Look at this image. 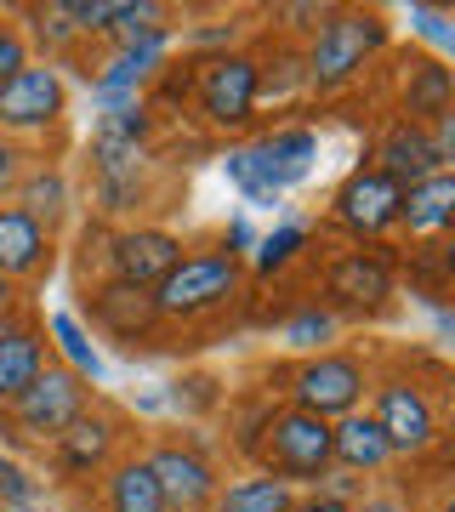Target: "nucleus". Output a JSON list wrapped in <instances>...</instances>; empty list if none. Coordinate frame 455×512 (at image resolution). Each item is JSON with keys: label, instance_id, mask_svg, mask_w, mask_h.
Listing matches in <instances>:
<instances>
[{"label": "nucleus", "instance_id": "obj_1", "mask_svg": "<svg viewBox=\"0 0 455 512\" xmlns=\"http://www.w3.org/2000/svg\"><path fill=\"white\" fill-rule=\"evenodd\" d=\"M393 46V23L376 6H325V18L302 40V80L313 97H342L359 86Z\"/></svg>", "mask_w": 455, "mask_h": 512}, {"label": "nucleus", "instance_id": "obj_2", "mask_svg": "<svg viewBox=\"0 0 455 512\" xmlns=\"http://www.w3.org/2000/svg\"><path fill=\"white\" fill-rule=\"evenodd\" d=\"M245 285H251L245 279V262H234L217 245H188L177 256V268L154 285L160 325H211V319L239 308Z\"/></svg>", "mask_w": 455, "mask_h": 512}, {"label": "nucleus", "instance_id": "obj_3", "mask_svg": "<svg viewBox=\"0 0 455 512\" xmlns=\"http://www.w3.org/2000/svg\"><path fill=\"white\" fill-rule=\"evenodd\" d=\"M364 410L393 444V461H427L444 444V399L416 370H376Z\"/></svg>", "mask_w": 455, "mask_h": 512}, {"label": "nucleus", "instance_id": "obj_4", "mask_svg": "<svg viewBox=\"0 0 455 512\" xmlns=\"http://www.w3.org/2000/svg\"><path fill=\"white\" fill-rule=\"evenodd\" d=\"M399 256L393 245H347V251H330L319 262V296L336 319H376L399 302Z\"/></svg>", "mask_w": 455, "mask_h": 512}, {"label": "nucleus", "instance_id": "obj_5", "mask_svg": "<svg viewBox=\"0 0 455 512\" xmlns=\"http://www.w3.org/2000/svg\"><path fill=\"white\" fill-rule=\"evenodd\" d=\"M194 63V57H188ZM188 103L200 114L205 131H245L262 109V52L251 46H234V52L222 57H200L194 63V86H188Z\"/></svg>", "mask_w": 455, "mask_h": 512}, {"label": "nucleus", "instance_id": "obj_6", "mask_svg": "<svg viewBox=\"0 0 455 512\" xmlns=\"http://www.w3.org/2000/svg\"><path fill=\"white\" fill-rule=\"evenodd\" d=\"M91 399H97V387L80 382L74 370H63V365L52 359V365L40 370L35 382L23 387L18 399L0 410V439L18 444V450H40V456H46V444H52Z\"/></svg>", "mask_w": 455, "mask_h": 512}, {"label": "nucleus", "instance_id": "obj_7", "mask_svg": "<svg viewBox=\"0 0 455 512\" xmlns=\"http://www.w3.org/2000/svg\"><path fill=\"white\" fill-rule=\"evenodd\" d=\"M370 382H376V365L364 353L330 348V353H313V359H296L285 370V404H296V410H308L319 421H342L353 410H364Z\"/></svg>", "mask_w": 455, "mask_h": 512}, {"label": "nucleus", "instance_id": "obj_8", "mask_svg": "<svg viewBox=\"0 0 455 512\" xmlns=\"http://www.w3.org/2000/svg\"><path fill=\"white\" fill-rule=\"evenodd\" d=\"M91 205L114 228L143 222V211L154 205V148L91 131Z\"/></svg>", "mask_w": 455, "mask_h": 512}, {"label": "nucleus", "instance_id": "obj_9", "mask_svg": "<svg viewBox=\"0 0 455 512\" xmlns=\"http://www.w3.org/2000/svg\"><path fill=\"white\" fill-rule=\"evenodd\" d=\"M256 467L296 484V490H313L330 473V421L308 416L296 404H273L262 444H256Z\"/></svg>", "mask_w": 455, "mask_h": 512}, {"label": "nucleus", "instance_id": "obj_10", "mask_svg": "<svg viewBox=\"0 0 455 512\" xmlns=\"http://www.w3.org/2000/svg\"><path fill=\"white\" fill-rule=\"evenodd\" d=\"M131 450V433H126V416L109 410V404L91 399L80 416L46 444V461H52V473L63 484H97V478L109 473L114 461Z\"/></svg>", "mask_w": 455, "mask_h": 512}, {"label": "nucleus", "instance_id": "obj_11", "mask_svg": "<svg viewBox=\"0 0 455 512\" xmlns=\"http://www.w3.org/2000/svg\"><path fill=\"white\" fill-rule=\"evenodd\" d=\"M143 461L165 495V512H211L222 473L200 433H160V439L143 444Z\"/></svg>", "mask_w": 455, "mask_h": 512}, {"label": "nucleus", "instance_id": "obj_12", "mask_svg": "<svg viewBox=\"0 0 455 512\" xmlns=\"http://www.w3.org/2000/svg\"><path fill=\"white\" fill-rule=\"evenodd\" d=\"M69 120V80L57 63L29 57L6 86H0V137L29 143V137H52Z\"/></svg>", "mask_w": 455, "mask_h": 512}, {"label": "nucleus", "instance_id": "obj_13", "mask_svg": "<svg viewBox=\"0 0 455 512\" xmlns=\"http://www.w3.org/2000/svg\"><path fill=\"white\" fill-rule=\"evenodd\" d=\"M399 194L404 188L393 183V177H382L376 165L359 160L342 183H336L325 222L336 234H347L353 245H382L387 234H399Z\"/></svg>", "mask_w": 455, "mask_h": 512}, {"label": "nucleus", "instance_id": "obj_14", "mask_svg": "<svg viewBox=\"0 0 455 512\" xmlns=\"http://www.w3.org/2000/svg\"><path fill=\"white\" fill-rule=\"evenodd\" d=\"M80 325L91 336H103L114 342L120 353H137L154 348V336H160V308H154V291H137V285H114V279H91L86 291H80Z\"/></svg>", "mask_w": 455, "mask_h": 512}, {"label": "nucleus", "instance_id": "obj_15", "mask_svg": "<svg viewBox=\"0 0 455 512\" xmlns=\"http://www.w3.org/2000/svg\"><path fill=\"white\" fill-rule=\"evenodd\" d=\"M188 251V239L160 228V222H126V228H109L103 234V251H97V279H114V285H137V291H154L177 256Z\"/></svg>", "mask_w": 455, "mask_h": 512}, {"label": "nucleus", "instance_id": "obj_16", "mask_svg": "<svg viewBox=\"0 0 455 512\" xmlns=\"http://www.w3.org/2000/svg\"><path fill=\"white\" fill-rule=\"evenodd\" d=\"M387 120H410V126H433L455 114V69L433 52H399L387 69Z\"/></svg>", "mask_w": 455, "mask_h": 512}, {"label": "nucleus", "instance_id": "obj_17", "mask_svg": "<svg viewBox=\"0 0 455 512\" xmlns=\"http://www.w3.org/2000/svg\"><path fill=\"white\" fill-rule=\"evenodd\" d=\"M245 165H251L256 188L285 205V194L308 183L313 165H319V131L302 126V120H285V126H273L245 143Z\"/></svg>", "mask_w": 455, "mask_h": 512}, {"label": "nucleus", "instance_id": "obj_18", "mask_svg": "<svg viewBox=\"0 0 455 512\" xmlns=\"http://www.w3.org/2000/svg\"><path fill=\"white\" fill-rule=\"evenodd\" d=\"M57 262V234L12 200H0V279L6 285H40Z\"/></svg>", "mask_w": 455, "mask_h": 512}, {"label": "nucleus", "instance_id": "obj_19", "mask_svg": "<svg viewBox=\"0 0 455 512\" xmlns=\"http://www.w3.org/2000/svg\"><path fill=\"white\" fill-rule=\"evenodd\" d=\"M382 177H393L399 188L421 183V177H433V171H450V165L438 160L433 148V131L427 126H410V120H382V131L370 137V160Z\"/></svg>", "mask_w": 455, "mask_h": 512}, {"label": "nucleus", "instance_id": "obj_20", "mask_svg": "<svg viewBox=\"0 0 455 512\" xmlns=\"http://www.w3.org/2000/svg\"><path fill=\"white\" fill-rule=\"evenodd\" d=\"M330 467H342V473L364 478V484H376V478H387L399 467L393 444L382 439V427L370 421V410H353V416L330 421Z\"/></svg>", "mask_w": 455, "mask_h": 512}, {"label": "nucleus", "instance_id": "obj_21", "mask_svg": "<svg viewBox=\"0 0 455 512\" xmlns=\"http://www.w3.org/2000/svg\"><path fill=\"white\" fill-rule=\"evenodd\" d=\"M455 222V171H433L399 194V234L416 245H438Z\"/></svg>", "mask_w": 455, "mask_h": 512}, {"label": "nucleus", "instance_id": "obj_22", "mask_svg": "<svg viewBox=\"0 0 455 512\" xmlns=\"http://www.w3.org/2000/svg\"><path fill=\"white\" fill-rule=\"evenodd\" d=\"M52 365V348H46V330L29 319V313H18L12 325L0 330V410L18 399L23 387L35 382L40 370Z\"/></svg>", "mask_w": 455, "mask_h": 512}, {"label": "nucleus", "instance_id": "obj_23", "mask_svg": "<svg viewBox=\"0 0 455 512\" xmlns=\"http://www.w3.org/2000/svg\"><path fill=\"white\" fill-rule=\"evenodd\" d=\"M308 251H313V217L285 211L268 234H256V251L245 256V279H285Z\"/></svg>", "mask_w": 455, "mask_h": 512}, {"label": "nucleus", "instance_id": "obj_24", "mask_svg": "<svg viewBox=\"0 0 455 512\" xmlns=\"http://www.w3.org/2000/svg\"><path fill=\"white\" fill-rule=\"evenodd\" d=\"M97 512H165V495L148 473L143 450H126L109 473L97 478Z\"/></svg>", "mask_w": 455, "mask_h": 512}, {"label": "nucleus", "instance_id": "obj_25", "mask_svg": "<svg viewBox=\"0 0 455 512\" xmlns=\"http://www.w3.org/2000/svg\"><path fill=\"white\" fill-rule=\"evenodd\" d=\"M46 348H52V359L63 370H74V376H80V382H103V376H109V359H103V353H97V342H91V330L80 325V313H69V308H57V313H46Z\"/></svg>", "mask_w": 455, "mask_h": 512}, {"label": "nucleus", "instance_id": "obj_26", "mask_svg": "<svg viewBox=\"0 0 455 512\" xmlns=\"http://www.w3.org/2000/svg\"><path fill=\"white\" fill-rule=\"evenodd\" d=\"M12 205H18V211H29L35 222H46V228L57 234V222L69 217V205H74L69 171H63V165H52V160H35L29 171H23V183H18V194H12Z\"/></svg>", "mask_w": 455, "mask_h": 512}, {"label": "nucleus", "instance_id": "obj_27", "mask_svg": "<svg viewBox=\"0 0 455 512\" xmlns=\"http://www.w3.org/2000/svg\"><path fill=\"white\" fill-rule=\"evenodd\" d=\"M291 501H296V484L251 467V473H239V478L222 484L217 501H211V512H285Z\"/></svg>", "mask_w": 455, "mask_h": 512}, {"label": "nucleus", "instance_id": "obj_28", "mask_svg": "<svg viewBox=\"0 0 455 512\" xmlns=\"http://www.w3.org/2000/svg\"><path fill=\"white\" fill-rule=\"evenodd\" d=\"M342 319L325 308V302H302V308L285 313V325H279V342L296 353V359H313V353H330L342 348Z\"/></svg>", "mask_w": 455, "mask_h": 512}, {"label": "nucleus", "instance_id": "obj_29", "mask_svg": "<svg viewBox=\"0 0 455 512\" xmlns=\"http://www.w3.org/2000/svg\"><path fill=\"white\" fill-rule=\"evenodd\" d=\"M18 18H29V29H23V35H29V52L40 46V52H46V63H57V69H63V63H69V57L86 46V40H80V29L69 23V6H63V0L23 6Z\"/></svg>", "mask_w": 455, "mask_h": 512}, {"label": "nucleus", "instance_id": "obj_30", "mask_svg": "<svg viewBox=\"0 0 455 512\" xmlns=\"http://www.w3.org/2000/svg\"><path fill=\"white\" fill-rule=\"evenodd\" d=\"M97 137H120V143H148L160 131V114L148 109V97H120V103H97Z\"/></svg>", "mask_w": 455, "mask_h": 512}, {"label": "nucleus", "instance_id": "obj_31", "mask_svg": "<svg viewBox=\"0 0 455 512\" xmlns=\"http://www.w3.org/2000/svg\"><path fill=\"white\" fill-rule=\"evenodd\" d=\"M273 416V393H239L234 404H228V433H234V450L245 461H256V444H262V427H268Z\"/></svg>", "mask_w": 455, "mask_h": 512}, {"label": "nucleus", "instance_id": "obj_32", "mask_svg": "<svg viewBox=\"0 0 455 512\" xmlns=\"http://www.w3.org/2000/svg\"><path fill=\"white\" fill-rule=\"evenodd\" d=\"M291 97H308V80H302V46L279 40V63L262 57V103H291Z\"/></svg>", "mask_w": 455, "mask_h": 512}, {"label": "nucleus", "instance_id": "obj_33", "mask_svg": "<svg viewBox=\"0 0 455 512\" xmlns=\"http://www.w3.org/2000/svg\"><path fill=\"white\" fill-rule=\"evenodd\" d=\"M404 23H410V35H416V40H427V52H433V57H450L455 18L444 12V6H410V12H404Z\"/></svg>", "mask_w": 455, "mask_h": 512}, {"label": "nucleus", "instance_id": "obj_34", "mask_svg": "<svg viewBox=\"0 0 455 512\" xmlns=\"http://www.w3.org/2000/svg\"><path fill=\"white\" fill-rule=\"evenodd\" d=\"M222 171H228V183L239 188V200H245V205H256V211H285L279 200H268V194L256 188L251 165H245V143H228V148H222Z\"/></svg>", "mask_w": 455, "mask_h": 512}, {"label": "nucleus", "instance_id": "obj_35", "mask_svg": "<svg viewBox=\"0 0 455 512\" xmlns=\"http://www.w3.org/2000/svg\"><path fill=\"white\" fill-rule=\"evenodd\" d=\"M347 512H416V495L404 490V484H387V478H376V484H370V490H364Z\"/></svg>", "mask_w": 455, "mask_h": 512}, {"label": "nucleus", "instance_id": "obj_36", "mask_svg": "<svg viewBox=\"0 0 455 512\" xmlns=\"http://www.w3.org/2000/svg\"><path fill=\"white\" fill-rule=\"evenodd\" d=\"M29 57H35V52H29V35H23L18 23L0 12V86H6V80H12L23 63H29Z\"/></svg>", "mask_w": 455, "mask_h": 512}, {"label": "nucleus", "instance_id": "obj_37", "mask_svg": "<svg viewBox=\"0 0 455 512\" xmlns=\"http://www.w3.org/2000/svg\"><path fill=\"white\" fill-rule=\"evenodd\" d=\"M319 18H325V6L319 0H308V6H273V23H279V35L291 40H308L313 29H319Z\"/></svg>", "mask_w": 455, "mask_h": 512}, {"label": "nucleus", "instance_id": "obj_38", "mask_svg": "<svg viewBox=\"0 0 455 512\" xmlns=\"http://www.w3.org/2000/svg\"><path fill=\"white\" fill-rule=\"evenodd\" d=\"M35 165V154L23 143H12V137H0V200H12L18 194V183H23V171Z\"/></svg>", "mask_w": 455, "mask_h": 512}, {"label": "nucleus", "instance_id": "obj_39", "mask_svg": "<svg viewBox=\"0 0 455 512\" xmlns=\"http://www.w3.org/2000/svg\"><path fill=\"white\" fill-rule=\"evenodd\" d=\"M364 490H370V484H364V478H353V473H342V467H330V473L313 484V495H325V501H336V507H353Z\"/></svg>", "mask_w": 455, "mask_h": 512}, {"label": "nucleus", "instance_id": "obj_40", "mask_svg": "<svg viewBox=\"0 0 455 512\" xmlns=\"http://www.w3.org/2000/svg\"><path fill=\"white\" fill-rule=\"evenodd\" d=\"M217 251H228L234 262H245V256L256 251V228H251V217H228V222H222Z\"/></svg>", "mask_w": 455, "mask_h": 512}, {"label": "nucleus", "instance_id": "obj_41", "mask_svg": "<svg viewBox=\"0 0 455 512\" xmlns=\"http://www.w3.org/2000/svg\"><path fill=\"white\" fill-rule=\"evenodd\" d=\"M285 512H347V507H336V501H325V495H313V490H296V501Z\"/></svg>", "mask_w": 455, "mask_h": 512}, {"label": "nucleus", "instance_id": "obj_42", "mask_svg": "<svg viewBox=\"0 0 455 512\" xmlns=\"http://www.w3.org/2000/svg\"><path fill=\"white\" fill-rule=\"evenodd\" d=\"M18 302H23V291H18V285H6V279H0V313H18Z\"/></svg>", "mask_w": 455, "mask_h": 512}, {"label": "nucleus", "instance_id": "obj_43", "mask_svg": "<svg viewBox=\"0 0 455 512\" xmlns=\"http://www.w3.org/2000/svg\"><path fill=\"white\" fill-rule=\"evenodd\" d=\"M23 313V308H18ZM18 313H0V330H6V325H12V319H18Z\"/></svg>", "mask_w": 455, "mask_h": 512}]
</instances>
